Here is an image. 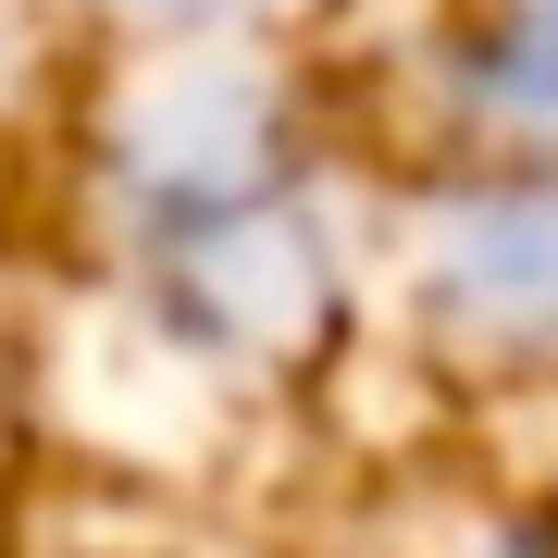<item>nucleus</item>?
Wrapping results in <instances>:
<instances>
[{
    "instance_id": "nucleus-4",
    "label": "nucleus",
    "mask_w": 558,
    "mask_h": 558,
    "mask_svg": "<svg viewBox=\"0 0 558 558\" xmlns=\"http://www.w3.org/2000/svg\"><path fill=\"white\" fill-rule=\"evenodd\" d=\"M87 13L137 25L149 50H236L248 25H274V13H286V0H87Z\"/></svg>"
},
{
    "instance_id": "nucleus-2",
    "label": "nucleus",
    "mask_w": 558,
    "mask_h": 558,
    "mask_svg": "<svg viewBox=\"0 0 558 558\" xmlns=\"http://www.w3.org/2000/svg\"><path fill=\"white\" fill-rule=\"evenodd\" d=\"M410 299L459 360L497 373H558V161L447 186L422 211L410 248Z\"/></svg>"
},
{
    "instance_id": "nucleus-3",
    "label": "nucleus",
    "mask_w": 558,
    "mask_h": 558,
    "mask_svg": "<svg viewBox=\"0 0 558 558\" xmlns=\"http://www.w3.org/2000/svg\"><path fill=\"white\" fill-rule=\"evenodd\" d=\"M459 100H472L484 137L558 161V0H497L484 38L459 50Z\"/></svg>"
},
{
    "instance_id": "nucleus-1",
    "label": "nucleus",
    "mask_w": 558,
    "mask_h": 558,
    "mask_svg": "<svg viewBox=\"0 0 558 558\" xmlns=\"http://www.w3.org/2000/svg\"><path fill=\"white\" fill-rule=\"evenodd\" d=\"M100 248L211 373H286L348 311V248L311 124L248 50H161L100 137Z\"/></svg>"
}]
</instances>
